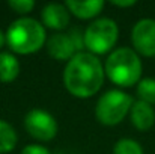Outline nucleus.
I'll return each mask as SVG.
<instances>
[{"instance_id": "obj_17", "label": "nucleus", "mask_w": 155, "mask_h": 154, "mask_svg": "<svg viewBox=\"0 0 155 154\" xmlns=\"http://www.w3.org/2000/svg\"><path fill=\"white\" fill-rule=\"evenodd\" d=\"M20 154H51L48 148L42 147V145H36V144H30L27 147H24Z\"/></svg>"}, {"instance_id": "obj_13", "label": "nucleus", "mask_w": 155, "mask_h": 154, "mask_svg": "<svg viewBox=\"0 0 155 154\" xmlns=\"http://www.w3.org/2000/svg\"><path fill=\"white\" fill-rule=\"evenodd\" d=\"M17 141L18 136L14 127L5 119H0V154L12 151L17 145Z\"/></svg>"}, {"instance_id": "obj_4", "label": "nucleus", "mask_w": 155, "mask_h": 154, "mask_svg": "<svg viewBox=\"0 0 155 154\" xmlns=\"http://www.w3.org/2000/svg\"><path fill=\"white\" fill-rule=\"evenodd\" d=\"M133 97L120 89H110L103 94L95 106V116L103 125H117L131 110Z\"/></svg>"}, {"instance_id": "obj_15", "label": "nucleus", "mask_w": 155, "mask_h": 154, "mask_svg": "<svg viewBox=\"0 0 155 154\" xmlns=\"http://www.w3.org/2000/svg\"><path fill=\"white\" fill-rule=\"evenodd\" d=\"M113 154H145V153H143L142 145L137 141L125 138V139H119L114 144Z\"/></svg>"}, {"instance_id": "obj_1", "label": "nucleus", "mask_w": 155, "mask_h": 154, "mask_svg": "<svg viewBox=\"0 0 155 154\" xmlns=\"http://www.w3.org/2000/svg\"><path fill=\"white\" fill-rule=\"evenodd\" d=\"M104 67L100 59L89 53H75L68 60L63 71V83L68 92L77 98H89L95 95L104 83Z\"/></svg>"}, {"instance_id": "obj_3", "label": "nucleus", "mask_w": 155, "mask_h": 154, "mask_svg": "<svg viewBox=\"0 0 155 154\" xmlns=\"http://www.w3.org/2000/svg\"><path fill=\"white\" fill-rule=\"evenodd\" d=\"M142 68L139 54L128 47L113 50L104 63V73L108 80L122 88L137 85L142 77Z\"/></svg>"}, {"instance_id": "obj_7", "label": "nucleus", "mask_w": 155, "mask_h": 154, "mask_svg": "<svg viewBox=\"0 0 155 154\" xmlns=\"http://www.w3.org/2000/svg\"><path fill=\"white\" fill-rule=\"evenodd\" d=\"M131 41L136 53H140L146 57L155 56V20L142 18L139 20L131 30Z\"/></svg>"}, {"instance_id": "obj_2", "label": "nucleus", "mask_w": 155, "mask_h": 154, "mask_svg": "<svg viewBox=\"0 0 155 154\" xmlns=\"http://www.w3.org/2000/svg\"><path fill=\"white\" fill-rule=\"evenodd\" d=\"M47 43L45 27L35 18L21 17L6 30V44L17 54H32Z\"/></svg>"}, {"instance_id": "obj_8", "label": "nucleus", "mask_w": 155, "mask_h": 154, "mask_svg": "<svg viewBox=\"0 0 155 154\" xmlns=\"http://www.w3.org/2000/svg\"><path fill=\"white\" fill-rule=\"evenodd\" d=\"M42 23L45 27L53 29V30H63L68 27L69 20H71V14L68 11V8L65 5L60 3H48L44 6L42 12Z\"/></svg>"}, {"instance_id": "obj_12", "label": "nucleus", "mask_w": 155, "mask_h": 154, "mask_svg": "<svg viewBox=\"0 0 155 154\" xmlns=\"http://www.w3.org/2000/svg\"><path fill=\"white\" fill-rule=\"evenodd\" d=\"M20 74V62L18 59L8 51L0 53V82L11 83Z\"/></svg>"}, {"instance_id": "obj_5", "label": "nucleus", "mask_w": 155, "mask_h": 154, "mask_svg": "<svg viewBox=\"0 0 155 154\" xmlns=\"http://www.w3.org/2000/svg\"><path fill=\"white\" fill-rule=\"evenodd\" d=\"M119 36V27L111 18H98L92 21L84 32V47L92 54H105Z\"/></svg>"}, {"instance_id": "obj_16", "label": "nucleus", "mask_w": 155, "mask_h": 154, "mask_svg": "<svg viewBox=\"0 0 155 154\" xmlns=\"http://www.w3.org/2000/svg\"><path fill=\"white\" fill-rule=\"evenodd\" d=\"M8 5H9V8L14 12H17L20 15H26V14L32 12L33 8H35V2L33 0H9Z\"/></svg>"}, {"instance_id": "obj_11", "label": "nucleus", "mask_w": 155, "mask_h": 154, "mask_svg": "<svg viewBox=\"0 0 155 154\" xmlns=\"http://www.w3.org/2000/svg\"><path fill=\"white\" fill-rule=\"evenodd\" d=\"M103 0H91V2H77V0H68L65 6L68 8L69 14L75 15L80 20H89L97 17L104 8Z\"/></svg>"}, {"instance_id": "obj_19", "label": "nucleus", "mask_w": 155, "mask_h": 154, "mask_svg": "<svg viewBox=\"0 0 155 154\" xmlns=\"http://www.w3.org/2000/svg\"><path fill=\"white\" fill-rule=\"evenodd\" d=\"M5 44H6V33L0 29V49H2Z\"/></svg>"}, {"instance_id": "obj_6", "label": "nucleus", "mask_w": 155, "mask_h": 154, "mask_svg": "<svg viewBox=\"0 0 155 154\" xmlns=\"http://www.w3.org/2000/svg\"><path fill=\"white\" fill-rule=\"evenodd\" d=\"M24 128L32 138L41 142H48L56 138L59 125L51 113L42 109H32L24 116Z\"/></svg>"}, {"instance_id": "obj_14", "label": "nucleus", "mask_w": 155, "mask_h": 154, "mask_svg": "<svg viewBox=\"0 0 155 154\" xmlns=\"http://www.w3.org/2000/svg\"><path fill=\"white\" fill-rule=\"evenodd\" d=\"M137 97L140 101L155 104V79L146 77L137 83Z\"/></svg>"}, {"instance_id": "obj_10", "label": "nucleus", "mask_w": 155, "mask_h": 154, "mask_svg": "<svg viewBox=\"0 0 155 154\" xmlns=\"http://www.w3.org/2000/svg\"><path fill=\"white\" fill-rule=\"evenodd\" d=\"M130 119L131 124L140 130V132H146L149 130L155 124V110L151 104L145 101H134L130 110Z\"/></svg>"}, {"instance_id": "obj_9", "label": "nucleus", "mask_w": 155, "mask_h": 154, "mask_svg": "<svg viewBox=\"0 0 155 154\" xmlns=\"http://www.w3.org/2000/svg\"><path fill=\"white\" fill-rule=\"evenodd\" d=\"M47 51L56 60H71L77 53L69 33H54L47 41Z\"/></svg>"}, {"instance_id": "obj_18", "label": "nucleus", "mask_w": 155, "mask_h": 154, "mask_svg": "<svg viewBox=\"0 0 155 154\" xmlns=\"http://www.w3.org/2000/svg\"><path fill=\"white\" fill-rule=\"evenodd\" d=\"M111 5L117 6V8H130L136 5V0H127V2H120V0H113Z\"/></svg>"}]
</instances>
